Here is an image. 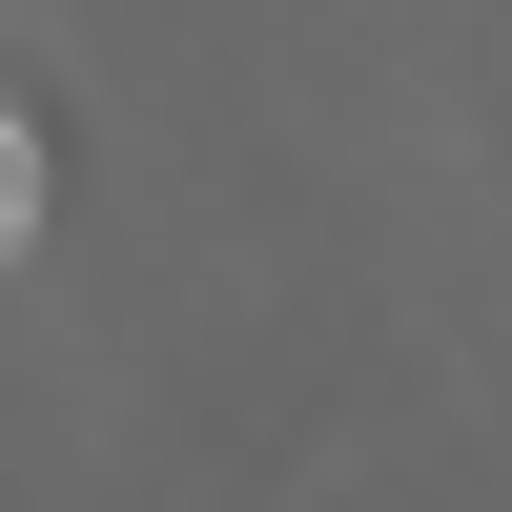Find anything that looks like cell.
Segmentation results:
<instances>
[]
</instances>
